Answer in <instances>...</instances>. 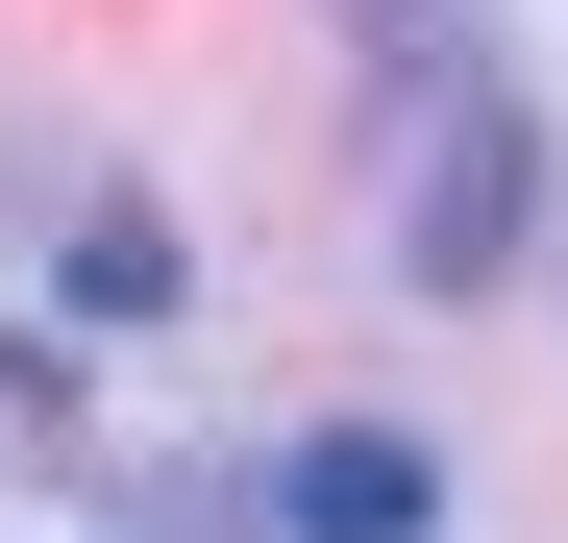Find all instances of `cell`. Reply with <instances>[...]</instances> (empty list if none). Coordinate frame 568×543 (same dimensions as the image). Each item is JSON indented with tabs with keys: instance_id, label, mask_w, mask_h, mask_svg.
<instances>
[{
	"instance_id": "1",
	"label": "cell",
	"mask_w": 568,
	"mask_h": 543,
	"mask_svg": "<svg viewBox=\"0 0 568 543\" xmlns=\"http://www.w3.org/2000/svg\"><path fill=\"white\" fill-rule=\"evenodd\" d=\"M519 223H544L519 124H495V100H420V148H396V272H420V297H495Z\"/></svg>"
},
{
	"instance_id": "2",
	"label": "cell",
	"mask_w": 568,
	"mask_h": 543,
	"mask_svg": "<svg viewBox=\"0 0 568 543\" xmlns=\"http://www.w3.org/2000/svg\"><path fill=\"white\" fill-rule=\"evenodd\" d=\"M272 519H297V543H420V519H445V470H420L396 420H322L297 470H272Z\"/></svg>"
},
{
	"instance_id": "3",
	"label": "cell",
	"mask_w": 568,
	"mask_h": 543,
	"mask_svg": "<svg viewBox=\"0 0 568 543\" xmlns=\"http://www.w3.org/2000/svg\"><path fill=\"white\" fill-rule=\"evenodd\" d=\"M74 321H173V223H149V198L74 223Z\"/></svg>"
}]
</instances>
